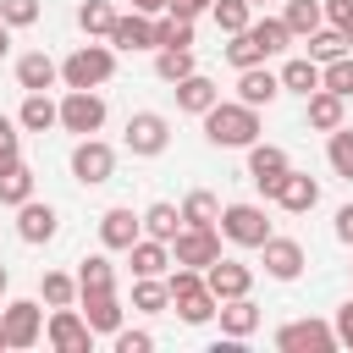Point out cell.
Masks as SVG:
<instances>
[{
	"mask_svg": "<svg viewBox=\"0 0 353 353\" xmlns=\"http://www.w3.org/2000/svg\"><path fill=\"white\" fill-rule=\"evenodd\" d=\"M132 309H138V314H160V309H171V287H165V276H138V287H132Z\"/></svg>",
	"mask_w": 353,
	"mask_h": 353,
	"instance_id": "37",
	"label": "cell"
},
{
	"mask_svg": "<svg viewBox=\"0 0 353 353\" xmlns=\"http://www.w3.org/2000/svg\"><path fill=\"white\" fill-rule=\"evenodd\" d=\"M199 66H193V50H154V77L160 83H182V77H193Z\"/></svg>",
	"mask_w": 353,
	"mask_h": 353,
	"instance_id": "38",
	"label": "cell"
},
{
	"mask_svg": "<svg viewBox=\"0 0 353 353\" xmlns=\"http://www.w3.org/2000/svg\"><path fill=\"white\" fill-rule=\"evenodd\" d=\"M77 287H83V292H116V265H110L105 254L77 259Z\"/></svg>",
	"mask_w": 353,
	"mask_h": 353,
	"instance_id": "33",
	"label": "cell"
},
{
	"mask_svg": "<svg viewBox=\"0 0 353 353\" xmlns=\"http://www.w3.org/2000/svg\"><path fill=\"white\" fill-rule=\"evenodd\" d=\"M6 281H11V276H6V265H0V292H6Z\"/></svg>",
	"mask_w": 353,
	"mask_h": 353,
	"instance_id": "54",
	"label": "cell"
},
{
	"mask_svg": "<svg viewBox=\"0 0 353 353\" xmlns=\"http://www.w3.org/2000/svg\"><path fill=\"white\" fill-rule=\"evenodd\" d=\"M11 33H17V28H6V22H0V61L11 55Z\"/></svg>",
	"mask_w": 353,
	"mask_h": 353,
	"instance_id": "52",
	"label": "cell"
},
{
	"mask_svg": "<svg viewBox=\"0 0 353 353\" xmlns=\"http://www.w3.org/2000/svg\"><path fill=\"white\" fill-rule=\"evenodd\" d=\"M44 336H50V347H55V353H88V347H94V325L83 320V309H77V303L50 309Z\"/></svg>",
	"mask_w": 353,
	"mask_h": 353,
	"instance_id": "4",
	"label": "cell"
},
{
	"mask_svg": "<svg viewBox=\"0 0 353 353\" xmlns=\"http://www.w3.org/2000/svg\"><path fill=\"white\" fill-rule=\"evenodd\" d=\"M138 237H143V215H132L127 204H116V210H105V215H99V243H105V248L127 254Z\"/></svg>",
	"mask_w": 353,
	"mask_h": 353,
	"instance_id": "15",
	"label": "cell"
},
{
	"mask_svg": "<svg viewBox=\"0 0 353 353\" xmlns=\"http://www.w3.org/2000/svg\"><path fill=\"white\" fill-rule=\"evenodd\" d=\"M336 237L353 248V204H342V210H336Z\"/></svg>",
	"mask_w": 353,
	"mask_h": 353,
	"instance_id": "49",
	"label": "cell"
},
{
	"mask_svg": "<svg viewBox=\"0 0 353 353\" xmlns=\"http://www.w3.org/2000/svg\"><path fill=\"white\" fill-rule=\"evenodd\" d=\"M0 331H6V347H33L44 336V309L33 298H11L0 309Z\"/></svg>",
	"mask_w": 353,
	"mask_h": 353,
	"instance_id": "11",
	"label": "cell"
},
{
	"mask_svg": "<svg viewBox=\"0 0 353 353\" xmlns=\"http://www.w3.org/2000/svg\"><path fill=\"white\" fill-rule=\"evenodd\" d=\"M210 17H215V28L232 39V33H243V28L254 22V6H248V0H215V6H210Z\"/></svg>",
	"mask_w": 353,
	"mask_h": 353,
	"instance_id": "40",
	"label": "cell"
},
{
	"mask_svg": "<svg viewBox=\"0 0 353 353\" xmlns=\"http://www.w3.org/2000/svg\"><path fill=\"white\" fill-rule=\"evenodd\" d=\"M39 298H44L50 309H66V303H77V298H83V287H77V276H66V270H44Z\"/></svg>",
	"mask_w": 353,
	"mask_h": 353,
	"instance_id": "36",
	"label": "cell"
},
{
	"mask_svg": "<svg viewBox=\"0 0 353 353\" xmlns=\"http://www.w3.org/2000/svg\"><path fill=\"white\" fill-rule=\"evenodd\" d=\"M281 22L292 28V39H309V33L325 22V0H287V6H281Z\"/></svg>",
	"mask_w": 353,
	"mask_h": 353,
	"instance_id": "29",
	"label": "cell"
},
{
	"mask_svg": "<svg viewBox=\"0 0 353 353\" xmlns=\"http://www.w3.org/2000/svg\"><path fill=\"white\" fill-rule=\"evenodd\" d=\"M110 342H116V353H149V347H154V336H149V331H127V325H121Z\"/></svg>",
	"mask_w": 353,
	"mask_h": 353,
	"instance_id": "45",
	"label": "cell"
},
{
	"mask_svg": "<svg viewBox=\"0 0 353 353\" xmlns=\"http://www.w3.org/2000/svg\"><path fill=\"white\" fill-rule=\"evenodd\" d=\"M215 320H221V336H226V342H248V336L259 331V309H254L248 292H243V298H226V303L215 309Z\"/></svg>",
	"mask_w": 353,
	"mask_h": 353,
	"instance_id": "18",
	"label": "cell"
},
{
	"mask_svg": "<svg viewBox=\"0 0 353 353\" xmlns=\"http://www.w3.org/2000/svg\"><path fill=\"white\" fill-rule=\"evenodd\" d=\"M204 281H210V292L226 303V298H243V292L254 287V270H248L243 259H226V254H221V259L204 270Z\"/></svg>",
	"mask_w": 353,
	"mask_h": 353,
	"instance_id": "17",
	"label": "cell"
},
{
	"mask_svg": "<svg viewBox=\"0 0 353 353\" xmlns=\"http://www.w3.org/2000/svg\"><path fill=\"white\" fill-rule=\"evenodd\" d=\"M215 99H221V88H215L204 72H193V77H182V83H176V110H188V116H204Z\"/></svg>",
	"mask_w": 353,
	"mask_h": 353,
	"instance_id": "26",
	"label": "cell"
},
{
	"mask_svg": "<svg viewBox=\"0 0 353 353\" xmlns=\"http://www.w3.org/2000/svg\"><path fill=\"white\" fill-rule=\"evenodd\" d=\"M72 176H77L83 188L110 182V176H116V149H110L105 138H77V149H72Z\"/></svg>",
	"mask_w": 353,
	"mask_h": 353,
	"instance_id": "10",
	"label": "cell"
},
{
	"mask_svg": "<svg viewBox=\"0 0 353 353\" xmlns=\"http://www.w3.org/2000/svg\"><path fill=\"white\" fill-rule=\"evenodd\" d=\"M226 61L243 72V66H259V61H265V50H259V44H254V33L243 28V33H232V44H226Z\"/></svg>",
	"mask_w": 353,
	"mask_h": 353,
	"instance_id": "43",
	"label": "cell"
},
{
	"mask_svg": "<svg viewBox=\"0 0 353 353\" xmlns=\"http://www.w3.org/2000/svg\"><path fill=\"white\" fill-rule=\"evenodd\" d=\"M77 303H83V320L94 325V336H116V331H121V314H127V309H121L116 292H83Z\"/></svg>",
	"mask_w": 353,
	"mask_h": 353,
	"instance_id": "20",
	"label": "cell"
},
{
	"mask_svg": "<svg viewBox=\"0 0 353 353\" xmlns=\"http://www.w3.org/2000/svg\"><path fill=\"white\" fill-rule=\"evenodd\" d=\"M116 77V44H77L66 61H61V83L66 88H105Z\"/></svg>",
	"mask_w": 353,
	"mask_h": 353,
	"instance_id": "3",
	"label": "cell"
},
{
	"mask_svg": "<svg viewBox=\"0 0 353 353\" xmlns=\"http://www.w3.org/2000/svg\"><path fill=\"white\" fill-rule=\"evenodd\" d=\"M132 11H143V17H160V11H171V0H132Z\"/></svg>",
	"mask_w": 353,
	"mask_h": 353,
	"instance_id": "51",
	"label": "cell"
},
{
	"mask_svg": "<svg viewBox=\"0 0 353 353\" xmlns=\"http://www.w3.org/2000/svg\"><path fill=\"white\" fill-rule=\"evenodd\" d=\"M248 33H254V44L265 50V61H270V55H281V50L292 44V28H287L281 17H259V22H248Z\"/></svg>",
	"mask_w": 353,
	"mask_h": 353,
	"instance_id": "34",
	"label": "cell"
},
{
	"mask_svg": "<svg viewBox=\"0 0 353 353\" xmlns=\"http://www.w3.org/2000/svg\"><path fill=\"white\" fill-rule=\"evenodd\" d=\"M325 160H331V171H336L342 182H353V127H347V121L325 138Z\"/></svg>",
	"mask_w": 353,
	"mask_h": 353,
	"instance_id": "39",
	"label": "cell"
},
{
	"mask_svg": "<svg viewBox=\"0 0 353 353\" xmlns=\"http://www.w3.org/2000/svg\"><path fill=\"white\" fill-rule=\"evenodd\" d=\"M110 44L116 50H154V17H143V11H127V17H116V28H110Z\"/></svg>",
	"mask_w": 353,
	"mask_h": 353,
	"instance_id": "21",
	"label": "cell"
},
{
	"mask_svg": "<svg viewBox=\"0 0 353 353\" xmlns=\"http://www.w3.org/2000/svg\"><path fill=\"white\" fill-rule=\"evenodd\" d=\"M11 165H22V143H17V132H11V138H0V176H6Z\"/></svg>",
	"mask_w": 353,
	"mask_h": 353,
	"instance_id": "47",
	"label": "cell"
},
{
	"mask_svg": "<svg viewBox=\"0 0 353 353\" xmlns=\"http://www.w3.org/2000/svg\"><path fill=\"white\" fill-rule=\"evenodd\" d=\"M154 50H193V17L160 11L154 17Z\"/></svg>",
	"mask_w": 353,
	"mask_h": 353,
	"instance_id": "25",
	"label": "cell"
},
{
	"mask_svg": "<svg viewBox=\"0 0 353 353\" xmlns=\"http://www.w3.org/2000/svg\"><path fill=\"white\" fill-rule=\"evenodd\" d=\"M0 138H11V116H0Z\"/></svg>",
	"mask_w": 353,
	"mask_h": 353,
	"instance_id": "53",
	"label": "cell"
},
{
	"mask_svg": "<svg viewBox=\"0 0 353 353\" xmlns=\"http://www.w3.org/2000/svg\"><path fill=\"white\" fill-rule=\"evenodd\" d=\"M182 226H221V199L210 188H193L182 199Z\"/></svg>",
	"mask_w": 353,
	"mask_h": 353,
	"instance_id": "32",
	"label": "cell"
},
{
	"mask_svg": "<svg viewBox=\"0 0 353 353\" xmlns=\"http://www.w3.org/2000/svg\"><path fill=\"white\" fill-rule=\"evenodd\" d=\"M171 259L176 265H193V270H210L221 259V226H182L171 237Z\"/></svg>",
	"mask_w": 353,
	"mask_h": 353,
	"instance_id": "8",
	"label": "cell"
},
{
	"mask_svg": "<svg viewBox=\"0 0 353 353\" xmlns=\"http://www.w3.org/2000/svg\"><path fill=\"white\" fill-rule=\"evenodd\" d=\"M287 215H309L314 204H320V182L309 176V171H287L281 182H276V193H270Z\"/></svg>",
	"mask_w": 353,
	"mask_h": 353,
	"instance_id": "14",
	"label": "cell"
},
{
	"mask_svg": "<svg viewBox=\"0 0 353 353\" xmlns=\"http://www.w3.org/2000/svg\"><path fill=\"white\" fill-rule=\"evenodd\" d=\"M17 127H28V132H50V127H61V105H55L50 94H28L22 110H17Z\"/></svg>",
	"mask_w": 353,
	"mask_h": 353,
	"instance_id": "27",
	"label": "cell"
},
{
	"mask_svg": "<svg viewBox=\"0 0 353 353\" xmlns=\"http://www.w3.org/2000/svg\"><path fill=\"white\" fill-rule=\"evenodd\" d=\"M176 232H182V210H176V204H165V199H160V204H149V210H143V237L171 243Z\"/></svg>",
	"mask_w": 353,
	"mask_h": 353,
	"instance_id": "35",
	"label": "cell"
},
{
	"mask_svg": "<svg viewBox=\"0 0 353 353\" xmlns=\"http://www.w3.org/2000/svg\"><path fill=\"white\" fill-rule=\"evenodd\" d=\"M55 232H61V215H55V204H39V199L17 204V237H22V243H50Z\"/></svg>",
	"mask_w": 353,
	"mask_h": 353,
	"instance_id": "16",
	"label": "cell"
},
{
	"mask_svg": "<svg viewBox=\"0 0 353 353\" xmlns=\"http://www.w3.org/2000/svg\"><path fill=\"white\" fill-rule=\"evenodd\" d=\"M204 138L215 149H248V143H259V110L243 99H215L204 110Z\"/></svg>",
	"mask_w": 353,
	"mask_h": 353,
	"instance_id": "1",
	"label": "cell"
},
{
	"mask_svg": "<svg viewBox=\"0 0 353 353\" xmlns=\"http://www.w3.org/2000/svg\"><path fill=\"white\" fill-rule=\"evenodd\" d=\"M165 287H171V309L182 314V325H204V320H215L221 298L210 292L204 270H193V265H176V270L165 276Z\"/></svg>",
	"mask_w": 353,
	"mask_h": 353,
	"instance_id": "2",
	"label": "cell"
},
{
	"mask_svg": "<svg viewBox=\"0 0 353 353\" xmlns=\"http://www.w3.org/2000/svg\"><path fill=\"white\" fill-rule=\"evenodd\" d=\"M221 237L237 248H259L270 237V221L259 204H221Z\"/></svg>",
	"mask_w": 353,
	"mask_h": 353,
	"instance_id": "7",
	"label": "cell"
},
{
	"mask_svg": "<svg viewBox=\"0 0 353 353\" xmlns=\"http://www.w3.org/2000/svg\"><path fill=\"white\" fill-rule=\"evenodd\" d=\"M292 171V160H287V149H276V143H248V182L270 199L276 193V182Z\"/></svg>",
	"mask_w": 353,
	"mask_h": 353,
	"instance_id": "13",
	"label": "cell"
},
{
	"mask_svg": "<svg viewBox=\"0 0 353 353\" xmlns=\"http://www.w3.org/2000/svg\"><path fill=\"white\" fill-rule=\"evenodd\" d=\"M276 94H281V72H270L265 61L237 72V99H243V105H254V110H259V105H270Z\"/></svg>",
	"mask_w": 353,
	"mask_h": 353,
	"instance_id": "19",
	"label": "cell"
},
{
	"mask_svg": "<svg viewBox=\"0 0 353 353\" xmlns=\"http://www.w3.org/2000/svg\"><path fill=\"white\" fill-rule=\"evenodd\" d=\"M127 259H132V276H165L176 259H171V243H160V237H138L132 248H127Z\"/></svg>",
	"mask_w": 353,
	"mask_h": 353,
	"instance_id": "23",
	"label": "cell"
},
{
	"mask_svg": "<svg viewBox=\"0 0 353 353\" xmlns=\"http://www.w3.org/2000/svg\"><path fill=\"white\" fill-rule=\"evenodd\" d=\"M0 353H6V331H0Z\"/></svg>",
	"mask_w": 353,
	"mask_h": 353,
	"instance_id": "55",
	"label": "cell"
},
{
	"mask_svg": "<svg viewBox=\"0 0 353 353\" xmlns=\"http://www.w3.org/2000/svg\"><path fill=\"white\" fill-rule=\"evenodd\" d=\"M0 22L6 28H33L39 22V0H0Z\"/></svg>",
	"mask_w": 353,
	"mask_h": 353,
	"instance_id": "44",
	"label": "cell"
},
{
	"mask_svg": "<svg viewBox=\"0 0 353 353\" xmlns=\"http://www.w3.org/2000/svg\"><path fill=\"white\" fill-rule=\"evenodd\" d=\"M55 77H61V66H55L44 50H28V55L17 61V83H22L28 94H44V88H55Z\"/></svg>",
	"mask_w": 353,
	"mask_h": 353,
	"instance_id": "24",
	"label": "cell"
},
{
	"mask_svg": "<svg viewBox=\"0 0 353 353\" xmlns=\"http://www.w3.org/2000/svg\"><path fill=\"white\" fill-rule=\"evenodd\" d=\"M325 22L347 33V28H353V0H325Z\"/></svg>",
	"mask_w": 353,
	"mask_h": 353,
	"instance_id": "46",
	"label": "cell"
},
{
	"mask_svg": "<svg viewBox=\"0 0 353 353\" xmlns=\"http://www.w3.org/2000/svg\"><path fill=\"white\" fill-rule=\"evenodd\" d=\"M259 259H265V276H270V281H298L303 265H309L303 243H298V237H276V232L259 243Z\"/></svg>",
	"mask_w": 353,
	"mask_h": 353,
	"instance_id": "12",
	"label": "cell"
},
{
	"mask_svg": "<svg viewBox=\"0 0 353 353\" xmlns=\"http://www.w3.org/2000/svg\"><path fill=\"white\" fill-rule=\"evenodd\" d=\"M331 325H336V342H342V347H353V303H342Z\"/></svg>",
	"mask_w": 353,
	"mask_h": 353,
	"instance_id": "48",
	"label": "cell"
},
{
	"mask_svg": "<svg viewBox=\"0 0 353 353\" xmlns=\"http://www.w3.org/2000/svg\"><path fill=\"white\" fill-rule=\"evenodd\" d=\"M28 199H33V171H28V165H11V171L0 176V204L17 210V204H28Z\"/></svg>",
	"mask_w": 353,
	"mask_h": 353,
	"instance_id": "41",
	"label": "cell"
},
{
	"mask_svg": "<svg viewBox=\"0 0 353 353\" xmlns=\"http://www.w3.org/2000/svg\"><path fill=\"white\" fill-rule=\"evenodd\" d=\"M165 143H171V121H165L160 110H132V116H127V149H132L138 160L165 154Z\"/></svg>",
	"mask_w": 353,
	"mask_h": 353,
	"instance_id": "9",
	"label": "cell"
},
{
	"mask_svg": "<svg viewBox=\"0 0 353 353\" xmlns=\"http://www.w3.org/2000/svg\"><path fill=\"white\" fill-rule=\"evenodd\" d=\"M342 105H347L342 94H331V88H314V94L303 99V121H309L314 132H336V127H342V116H347Z\"/></svg>",
	"mask_w": 353,
	"mask_h": 353,
	"instance_id": "22",
	"label": "cell"
},
{
	"mask_svg": "<svg viewBox=\"0 0 353 353\" xmlns=\"http://www.w3.org/2000/svg\"><path fill=\"white\" fill-rule=\"evenodd\" d=\"M276 347L281 353H336V325L331 320H287L276 331Z\"/></svg>",
	"mask_w": 353,
	"mask_h": 353,
	"instance_id": "5",
	"label": "cell"
},
{
	"mask_svg": "<svg viewBox=\"0 0 353 353\" xmlns=\"http://www.w3.org/2000/svg\"><path fill=\"white\" fill-rule=\"evenodd\" d=\"M61 127L77 132V138H94V132L105 127V99H99V88H66V99H61Z\"/></svg>",
	"mask_w": 353,
	"mask_h": 353,
	"instance_id": "6",
	"label": "cell"
},
{
	"mask_svg": "<svg viewBox=\"0 0 353 353\" xmlns=\"http://www.w3.org/2000/svg\"><path fill=\"white\" fill-rule=\"evenodd\" d=\"M347 44H353V28H347Z\"/></svg>",
	"mask_w": 353,
	"mask_h": 353,
	"instance_id": "56",
	"label": "cell"
},
{
	"mask_svg": "<svg viewBox=\"0 0 353 353\" xmlns=\"http://www.w3.org/2000/svg\"><path fill=\"white\" fill-rule=\"evenodd\" d=\"M215 0H171V11H182V17H204Z\"/></svg>",
	"mask_w": 353,
	"mask_h": 353,
	"instance_id": "50",
	"label": "cell"
},
{
	"mask_svg": "<svg viewBox=\"0 0 353 353\" xmlns=\"http://www.w3.org/2000/svg\"><path fill=\"white\" fill-rule=\"evenodd\" d=\"M342 55H353V50H347V33H342V28H325V22H320V28L309 33V61L331 66V61H342Z\"/></svg>",
	"mask_w": 353,
	"mask_h": 353,
	"instance_id": "31",
	"label": "cell"
},
{
	"mask_svg": "<svg viewBox=\"0 0 353 353\" xmlns=\"http://www.w3.org/2000/svg\"><path fill=\"white\" fill-rule=\"evenodd\" d=\"M248 6H265V0H248Z\"/></svg>",
	"mask_w": 353,
	"mask_h": 353,
	"instance_id": "57",
	"label": "cell"
},
{
	"mask_svg": "<svg viewBox=\"0 0 353 353\" xmlns=\"http://www.w3.org/2000/svg\"><path fill=\"white\" fill-rule=\"evenodd\" d=\"M320 88H331V94H342V99H353V55H342V61H331V66H320Z\"/></svg>",
	"mask_w": 353,
	"mask_h": 353,
	"instance_id": "42",
	"label": "cell"
},
{
	"mask_svg": "<svg viewBox=\"0 0 353 353\" xmlns=\"http://www.w3.org/2000/svg\"><path fill=\"white\" fill-rule=\"evenodd\" d=\"M320 88V61H309V55H292L287 66H281V94H314Z\"/></svg>",
	"mask_w": 353,
	"mask_h": 353,
	"instance_id": "28",
	"label": "cell"
},
{
	"mask_svg": "<svg viewBox=\"0 0 353 353\" xmlns=\"http://www.w3.org/2000/svg\"><path fill=\"white\" fill-rule=\"evenodd\" d=\"M116 17H121V11H116L110 0H83V6H77V28H83L88 39H110Z\"/></svg>",
	"mask_w": 353,
	"mask_h": 353,
	"instance_id": "30",
	"label": "cell"
}]
</instances>
